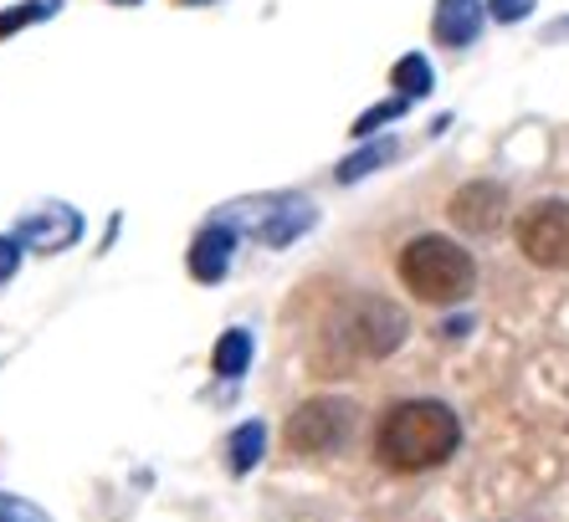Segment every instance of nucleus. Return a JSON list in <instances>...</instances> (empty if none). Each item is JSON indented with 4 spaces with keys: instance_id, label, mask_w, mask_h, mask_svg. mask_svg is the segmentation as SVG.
<instances>
[{
    "instance_id": "f257e3e1",
    "label": "nucleus",
    "mask_w": 569,
    "mask_h": 522,
    "mask_svg": "<svg viewBox=\"0 0 569 522\" xmlns=\"http://www.w3.org/2000/svg\"><path fill=\"white\" fill-rule=\"evenodd\" d=\"M462 445V420L441 400H400L375 425V456L390 471H431L457 456Z\"/></svg>"
},
{
    "instance_id": "f03ea898",
    "label": "nucleus",
    "mask_w": 569,
    "mask_h": 522,
    "mask_svg": "<svg viewBox=\"0 0 569 522\" xmlns=\"http://www.w3.org/2000/svg\"><path fill=\"white\" fill-rule=\"evenodd\" d=\"M400 282L416 302H462L477 288V261L472 251H462L451 235H416L400 247Z\"/></svg>"
},
{
    "instance_id": "7ed1b4c3",
    "label": "nucleus",
    "mask_w": 569,
    "mask_h": 522,
    "mask_svg": "<svg viewBox=\"0 0 569 522\" xmlns=\"http://www.w3.org/2000/svg\"><path fill=\"white\" fill-rule=\"evenodd\" d=\"M329 339L345 349V359H385L406 339V313L385 298H355L339 318V333Z\"/></svg>"
},
{
    "instance_id": "20e7f679",
    "label": "nucleus",
    "mask_w": 569,
    "mask_h": 522,
    "mask_svg": "<svg viewBox=\"0 0 569 522\" xmlns=\"http://www.w3.org/2000/svg\"><path fill=\"white\" fill-rule=\"evenodd\" d=\"M349 425H355V405H349V400H339V394H313V400H303V405L288 415L282 441H288V451H298V456H323L333 445H345Z\"/></svg>"
},
{
    "instance_id": "39448f33",
    "label": "nucleus",
    "mask_w": 569,
    "mask_h": 522,
    "mask_svg": "<svg viewBox=\"0 0 569 522\" xmlns=\"http://www.w3.org/2000/svg\"><path fill=\"white\" fill-rule=\"evenodd\" d=\"M518 251L533 261V267H569V200H533L513 225Z\"/></svg>"
},
{
    "instance_id": "423d86ee",
    "label": "nucleus",
    "mask_w": 569,
    "mask_h": 522,
    "mask_svg": "<svg viewBox=\"0 0 569 522\" xmlns=\"http://www.w3.org/2000/svg\"><path fill=\"white\" fill-rule=\"evenodd\" d=\"M503 210H508L503 184L472 180V184H462V190L447 200V221L457 225V231H467V235H492L498 225H503Z\"/></svg>"
},
{
    "instance_id": "0eeeda50",
    "label": "nucleus",
    "mask_w": 569,
    "mask_h": 522,
    "mask_svg": "<svg viewBox=\"0 0 569 522\" xmlns=\"http://www.w3.org/2000/svg\"><path fill=\"white\" fill-rule=\"evenodd\" d=\"M231 251H237V231H231V225H206V231L190 241V277L221 282L226 267H231Z\"/></svg>"
},
{
    "instance_id": "6e6552de",
    "label": "nucleus",
    "mask_w": 569,
    "mask_h": 522,
    "mask_svg": "<svg viewBox=\"0 0 569 522\" xmlns=\"http://www.w3.org/2000/svg\"><path fill=\"white\" fill-rule=\"evenodd\" d=\"M78 231H82V215L78 210H47V215H31V221H21V247L27 251H62L67 241H78Z\"/></svg>"
},
{
    "instance_id": "1a4fd4ad",
    "label": "nucleus",
    "mask_w": 569,
    "mask_h": 522,
    "mask_svg": "<svg viewBox=\"0 0 569 522\" xmlns=\"http://www.w3.org/2000/svg\"><path fill=\"white\" fill-rule=\"evenodd\" d=\"M431 31H437L441 47H467L482 31V0H441L437 16H431Z\"/></svg>"
},
{
    "instance_id": "9d476101",
    "label": "nucleus",
    "mask_w": 569,
    "mask_h": 522,
    "mask_svg": "<svg viewBox=\"0 0 569 522\" xmlns=\"http://www.w3.org/2000/svg\"><path fill=\"white\" fill-rule=\"evenodd\" d=\"M267 451V425L262 420H247L241 431H231V445H226V466L237 471V476H247V471L262 461Z\"/></svg>"
},
{
    "instance_id": "9b49d317",
    "label": "nucleus",
    "mask_w": 569,
    "mask_h": 522,
    "mask_svg": "<svg viewBox=\"0 0 569 522\" xmlns=\"http://www.w3.org/2000/svg\"><path fill=\"white\" fill-rule=\"evenodd\" d=\"M211 364H216V374H226V379L247 374V364H252V333H247V328L221 333V343H216V353H211Z\"/></svg>"
},
{
    "instance_id": "f8f14e48",
    "label": "nucleus",
    "mask_w": 569,
    "mask_h": 522,
    "mask_svg": "<svg viewBox=\"0 0 569 522\" xmlns=\"http://www.w3.org/2000/svg\"><path fill=\"white\" fill-rule=\"evenodd\" d=\"M308 225H313V210H308V205H282L272 221H262V231H257V235H262L267 247H288L292 235L308 231Z\"/></svg>"
},
{
    "instance_id": "ddd939ff",
    "label": "nucleus",
    "mask_w": 569,
    "mask_h": 522,
    "mask_svg": "<svg viewBox=\"0 0 569 522\" xmlns=\"http://www.w3.org/2000/svg\"><path fill=\"white\" fill-rule=\"evenodd\" d=\"M390 159H396V139H380V144H370V149H359V154H349L345 164H339V180L355 184V180H365V174H375L380 164H390Z\"/></svg>"
},
{
    "instance_id": "4468645a",
    "label": "nucleus",
    "mask_w": 569,
    "mask_h": 522,
    "mask_svg": "<svg viewBox=\"0 0 569 522\" xmlns=\"http://www.w3.org/2000/svg\"><path fill=\"white\" fill-rule=\"evenodd\" d=\"M390 82L400 88V98H426V92H431V62H426L421 52L400 57L396 72H390Z\"/></svg>"
},
{
    "instance_id": "2eb2a0df",
    "label": "nucleus",
    "mask_w": 569,
    "mask_h": 522,
    "mask_svg": "<svg viewBox=\"0 0 569 522\" xmlns=\"http://www.w3.org/2000/svg\"><path fill=\"white\" fill-rule=\"evenodd\" d=\"M57 6L62 0H27V6H16V11L0 16V37H11V31L31 27V21H47V16H57Z\"/></svg>"
},
{
    "instance_id": "dca6fc26",
    "label": "nucleus",
    "mask_w": 569,
    "mask_h": 522,
    "mask_svg": "<svg viewBox=\"0 0 569 522\" xmlns=\"http://www.w3.org/2000/svg\"><path fill=\"white\" fill-rule=\"evenodd\" d=\"M406 103H411V98H390V103L370 108V113H359V118H355V133H359V139H370V133L380 129V123H390V118L406 113Z\"/></svg>"
},
{
    "instance_id": "f3484780",
    "label": "nucleus",
    "mask_w": 569,
    "mask_h": 522,
    "mask_svg": "<svg viewBox=\"0 0 569 522\" xmlns=\"http://www.w3.org/2000/svg\"><path fill=\"white\" fill-rule=\"evenodd\" d=\"M0 522H47V512L21 502V496H6L0 492Z\"/></svg>"
},
{
    "instance_id": "a211bd4d",
    "label": "nucleus",
    "mask_w": 569,
    "mask_h": 522,
    "mask_svg": "<svg viewBox=\"0 0 569 522\" xmlns=\"http://www.w3.org/2000/svg\"><path fill=\"white\" fill-rule=\"evenodd\" d=\"M16 267H21V241H16V235H0V282H11Z\"/></svg>"
},
{
    "instance_id": "6ab92c4d",
    "label": "nucleus",
    "mask_w": 569,
    "mask_h": 522,
    "mask_svg": "<svg viewBox=\"0 0 569 522\" xmlns=\"http://www.w3.org/2000/svg\"><path fill=\"white\" fill-rule=\"evenodd\" d=\"M488 11L498 16V21H523V16L533 11V0H488Z\"/></svg>"
},
{
    "instance_id": "aec40b11",
    "label": "nucleus",
    "mask_w": 569,
    "mask_h": 522,
    "mask_svg": "<svg viewBox=\"0 0 569 522\" xmlns=\"http://www.w3.org/2000/svg\"><path fill=\"white\" fill-rule=\"evenodd\" d=\"M113 6H139V0H113Z\"/></svg>"
}]
</instances>
